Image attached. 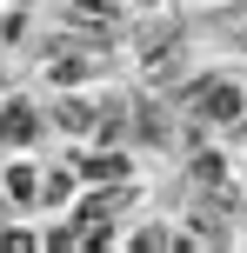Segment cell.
<instances>
[{
	"label": "cell",
	"mask_w": 247,
	"mask_h": 253,
	"mask_svg": "<svg viewBox=\"0 0 247 253\" xmlns=\"http://www.w3.org/2000/svg\"><path fill=\"white\" fill-rule=\"evenodd\" d=\"M187 107H194L200 126H234V120L247 114V93L234 87V80H200V87L187 93Z\"/></svg>",
	"instance_id": "cell-1"
},
{
	"label": "cell",
	"mask_w": 247,
	"mask_h": 253,
	"mask_svg": "<svg viewBox=\"0 0 247 253\" xmlns=\"http://www.w3.org/2000/svg\"><path fill=\"white\" fill-rule=\"evenodd\" d=\"M40 126H47V120L34 114V100H7V107H0V147H34Z\"/></svg>",
	"instance_id": "cell-2"
},
{
	"label": "cell",
	"mask_w": 247,
	"mask_h": 253,
	"mask_svg": "<svg viewBox=\"0 0 247 253\" xmlns=\"http://www.w3.org/2000/svg\"><path fill=\"white\" fill-rule=\"evenodd\" d=\"M94 114H100L94 100H80V93H67V100H60V114H53V126H60V133H87V126H100Z\"/></svg>",
	"instance_id": "cell-3"
},
{
	"label": "cell",
	"mask_w": 247,
	"mask_h": 253,
	"mask_svg": "<svg viewBox=\"0 0 247 253\" xmlns=\"http://www.w3.org/2000/svg\"><path fill=\"white\" fill-rule=\"evenodd\" d=\"M80 180H127V153H94V160H80Z\"/></svg>",
	"instance_id": "cell-4"
},
{
	"label": "cell",
	"mask_w": 247,
	"mask_h": 253,
	"mask_svg": "<svg viewBox=\"0 0 247 253\" xmlns=\"http://www.w3.org/2000/svg\"><path fill=\"white\" fill-rule=\"evenodd\" d=\"M7 193H13V200H40V180H34V167H7Z\"/></svg>",
	"instance_id": "cell-5"
}]
</instances>
